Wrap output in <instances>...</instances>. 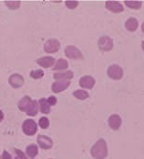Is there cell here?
Masks as SVG:
<instances>
[{"label":"cell","mask_w":144,"mask_h":159,"mask_svg":"<svg viewBox=\"0 0 144 159\" xmlns=\"http://www.w3.org/2000/svg\"><path fill=\"white\" fill-rule=\"evenodd\" d=\"M22 129L26 136H34L38 132V124L33 119H26L23 123Z\"/></svg>","instance_id":"cell-3"},{"label":"cell","mask_w":144,"mask_h":159,"mask_svg":"<svg viewBox=\"0 0 144 159\" xmlns=\"http://www.w3.org/2000/svg\"><path fill=\"white\" fill-rule=\"evenodd\" d=\"M38 107H39V111L43 114H49L51 112V106L47 102V98H41L38 99Z\"/></svg>","instance_id":"cell-18"},{"label":"cell","mask_w":144,"mask_h":159,"mask_svg":"<svg viewBox=\"0 0 144 159\" xmlns=\"http://www.w3.org/2000/svg\"><path fill=\"white\" fill-rule=\"evenodd\" d=\"M5 5L11 11L18 10L21 7V1L19 0H6Z\"/></svg>","instance_id":"cell-23"},{"label":"cell","mask_w":144,"mask_h":159,"mask_svg":"<svg viewBox=\"0 0 144 159\" xmlns=\"http://www.w3.org/2000/svg\"><path fill=\"white\" fill-rule=\"evenodd\" d=\"M91 155L94 159H105L108 156V145L104 139H99L91 148Z\"/></svg>","instance_id":"cell-1"},{"label":"cell","mask_w":144,"mask_h":159,"mask_svg":"<svg viewBox=\"0 0 144 159\" xmlns=\"http://www.w3.org/2000/svg\"><path fill=\"white\" fill-rule=\"evenodd\" d=\"M141 48H142V50H143V52H144V40L141 42Z\"/></svg>","instance_id":"cell-32"},{"label":"cell","mask_w":144,"mask_h":159,"mask_svg":"<svg viewBox=\"0 0 144 159\" xmlns=\"http://www.w3.org/2000/svg\"><path fill=\"white\" fill-rule=\"evenodd\" d=\"M65 54L68 59H71V60L83 59V55L82 52L76 46H72V45L66 46L65 49Z\"/></svg>","instance_id":"cell-4"},{"label":"cell","mask_w":144,"mask_h":159,"mask_svg":"<svg viewBox=\"0 0 144 159\" xmlns=\"http://www.w3.org/2000/svg\"><path fill=\"white\" fill-rule=\"evenodd\" d=\"M25 84V78L19 73H14L9 77V84L15 89L22 87Z\"/></svg>","instance_id":"cell-7"},{"label":"cell","mask_w":144,"mask_h":159,"mask_svg":"<svg viewBox=\"0 0 144 159\" xmlns=\"http://www.w3.org/2000/svg\"><path fill=\"white\" fill-rule=\"evenodd\" d=\"M105 8L113 13H121L124 11V6L122 5V3H120L119 1H115V0L106 1Z\"/></svg>","instance_id":"cell-10"},{"label":"cell","mask_w":144,"mask_h":159,"mask_svg":"<svg viewBox=\"0 0 144 159\" xmlns=\"http://www.w3.org/2000/svg\"><path fill=\"white\" fill-rule=\"evenodd\" d=\"M68 62L66 61V60H65V59H63V58H60V59H58L56 62H55V64H54V66H52V70L54 71V72H59V71H65V70H66L67 68H68Z\"/></svg>","instance_id":"cell-16"},{"label":"cell","mask_w":144,"mask_h":159,"mask_svg":"<svg viewBox=\"0 0 144 159\" xmlns=\"http://www.w3.org/2000/svg\"><path fill=\"white\" fill-rule=\"evenodd\" d=\"M141 31L144 33V22L142 23V25H141Z\"/></svg>","instance_id":"cell-31"},{"label":"cell","mask_w":144,"mask_h":159,"mask_svg":"<svg viewBox=\"0 0 144 159\" xmlns=\"http://www.w3.org/2000/svg\"><path fill=\"white\" fill-rule=\"evenodd\" d=\"M0 159H1V155H0Z\"/></svg>","instance_id":"cell-33"},{"label":"cell","mask_w":144,"mask_h":159,"mask_svg":"<svg viewBox=\"0 0 144 159\" xmlns=\"http://www.w3.org/2000/svg\"><path fill=\"white\" fill-rule=\"evenodd\" d=\"M108 123H109V126L112 130H118L122 125V118L118 114H112L110 116Z\"/></svg>","instance_id":"cell-14"},{"label":"cell","mask_w":144,"mask_h":159,"mask_svg":"<svg viewBox=\"0 0 144 159\" xmlns=\"http://www.w3.org/2000/svg\"><path fill=\"white\" fill-rule=\"evenodd\" d=\"M70 84H71L70 81H55L52 84V91L55 94L61 93L66 90Z\"/></svg>","instance_id":"cell-11"},{"label":"cell","mask_w":144,"mask_h":159,"mask_svg":"<svg viewBox=\"0 0 144 159\" xmlns=\"http://www.w3.org/2000/svg\"><path fill=\"white\" fill-rule=\"evenodd\" d=\"M47 102L48 104L52 107V106H55L56 103H57V98L54 97V96H50L48 98H47Z\"/></svg>","instance_id":"cell-28"},{"label":"cell","mask_w":144,"mask_h":159,"mask_svg":"<svg viewBox=\"0 0 144 159\" xmlns=\"http://www.w3.org/2000/svg\"><path fill=\"white\" fill-rule=\"evenodd\" d=\"M39 111V107H38V102L37 100H32L29 108L25 111L28 116H36Z\"/></svg>","instance_id":"cell-19"},{"label":"cell","mask_w":144,"mask_h":159,"mask_svg":"<svg viewBox=\"0 0 144 159\" xmlns=\"http://www.w3.org/2000/svg\"><path fill=\"white\" fill-rule=\"evenodd\" d=\"M37 142L38 145L42 149V150H50L53 146V141L52 139L46 136V135H38L37 138Z\"/></svg>","instance_id":"cell-8"},{"label":"cell","mask_w":144,"mask_h":159,"mask_svg":"<svg viewBox=\"0 0 144 159\" xmlns=\"http://www.w3.org/2000/svg\"><path fill=\"white\" fill-rule=\"evenodd\" d=\"M25 153L29 158L34 159L38 154V147L36 144H30L25 149Z\"/></svg>","instance_id":"cell-20"},{"label":"cell","mask_w":144,"mask_h":159,"mask_svg":"<svg viewBox=\"0 0 144 159\" xmlns=\"http://www.w3.org/2000/svg\"><path fill=\"white\" fill-rule=\"evenodd\" d=\"M73 97L79 100H85L89 98V93L85 90H75L73 92Z\"/></svg>","instance_id":"cell-22"},{"label":"cell","mask_w":144,"mask_h":159,"mask_svg":"<svg viewBox=\"0 0 144 159\" xmlns=\"http://www.w3.org/2000/svg\"><path fill=\"white\" fill-rule=\"evenodd\" d=\"M31 102H32V98L30 97H28V96H25V97H23L19 100V102H18V109L21 111L25 112L27 111V109L29 108Z\"/></svg>","instance_id":"cell-15"},{"label":"cell","mask_w":144,"mask_h":159,"mask_svg":"<svg viewBox=\"0 0 144 159\" xmlns=\"http://www.w3.org/2000/svg\"><path fill=\"white\" fill-rule=\"evenodd\" d=\"M38 125L42 129H47L50 126V121H49V119L47 117H45V116L39 118V120H38Z\"/></svg>","instance_id":"cell-25"},{"label":"cell","mask_w":144,"mask_h":159,"mask_svg":"<svg viewBox=\"0 0 144 159\" xmlns=\"http://www.w3.org/2000/svg\"><path fill=\"white\" fill-rule=\"evenodd\" d=\"M124 4L126 7L133 10H139L142 6V2L137 1V0H125Z\"/></svg>","instance_id":"cell-21"},{"label":"cell","mask_w":144,"mask_h":159,"mask_svg":"<svg viewBox=\"0 0 144 159\" xmlns=\"http://www.w3.org/2000/svg\"><path fill=\"white\" fill-rule=\"evenodd\" d=\"M61 44L56 39H50L46 40L43 46V50L46 53H55L60 50Z\"/></svg>","instance_id":"cell-5"},{"label":"cell","mask_w":144,"mask_h":159,"mask_svg":"<svg viewBox=\"0 0 144 159\" xmlns=\"http://www.w3.org/2000/svg\"><path fill=\"white\" fill-rule=\"evenodd\" d=\"M79 84L82 88L83 89H87V90H91L94 88L95 84H96V80L93 76L91 75H85L83 77H82L79 81Z\"/></svg>","instance_id":"cell-9"},{"label":"cell","mask_w":144,"mask_h":159,"mask_svg":"<svg viewBox=\"0 0 144 159\" xmlns=\"http://www.w3.org/2000/svg\"><path fill=\"white\" fill-rule=\"evenodd\" d=\"M1 159H14V157H12L11 154L8 151H3L2 155H1Z\"/></svg>","instance_id":"cell-29"},{"label":"cell","mask_w":144,"mask_h":159,"mask_svg":"<svg viewBox=\"0 0 144 159\" xmlns=\"http://www.w3.org/2000/svg\"><path fill=\"white\" fill-rule=\"evenodd\" d=\"M3 119H4V113L1 110H0V123L3 121Z\"/></svg>","instance_id":"cell-30"},{"label":"cell","mask_w":144,"mask_h":159,"mask_svg":"<svg viewBox=\"0 0 144 159\" xmlns=\"http://www.w3.org/2000/svg\"><path fill=\"white\" fill-rule=\"evenodd\" d=\"M65 3L66 8L69 10H74L79 5V1H77V0H66Z\"/></svg>","instance_id":"cell-27"},{"label":"cell","mask_w":144,"mask_h":159,"mask_svg":"<svg viewBox=\"0 0 144 159\" xmlns=\"http://www.w3.org/2000/svg\"><path fill=\"white\" fill-rule=\"evenodd\" d=\"M29 75L34 80H39V79L43 78L44 70H42V69H35V70H32Z\"/></svg>","instance_id":"cell-24"},{"label":"cell","mask_w":144,"mask_h":159,"mask_svg":"<svg viewBox=\"0 0 144 159\" xmlns=\"http://www.w3.org/2000/svg\"><path fill=\"white\" fill-rule=\"evenodd\" d=\"M98 48L102 52H110L113 49V40L108 36L100 37L97 42Z\"/></svg>","instance_id":"cell-6"},{"label":"cell","mask_w":144,"mask_h":159,"mask_svg":"<svg viewBox=\"0 0 144 159\" xmlns=\"http://www.w3.org/2000/svg\"><path fill=\"white\" fill-rule=\"evenodd\" d=\"M14 159H27V155L20 149H14Z\"/></svg>","instance_id":"cell-26"},{"label":"cell","mask_w":144,"mask_h":159,"mask_svg":"<svg viewBox=\"0 0 144 159\" xmlns=\"http://www.w3.org/2000/svg\"><path fill=\"white\" fill-rule=\"evenodd\" d=\"M74 77V73L72 70H65L53 73V79L55 81H71Z\"/></svg>","instance_id":"cell-12"},{"label":"cell","mask_w":144,"mask_h":159,"mask_svg":"<svg viewBox=\"0 0 144 159\" xmlns=\"http://www.w3.org/2000/svg\"><path fill=\"white\" fill-rule=\"evenodd\" d=\"M55 59L52 57V56H43V57H40L38 59H37L36 63L41 66L42 68H49V67H52L54 66L55 64Z\"/></svg>","instance_id":"cell-13"},{"label":"cell","mask_w":144,"mask_h":159,"mask_svg":"<svg viewBox=\"0 0 144 159\" xmlns=\"http://www.w3.org/2000/svg\"><path fill=\"white\" fill-rule=\"evenodd\" d=\"M124 26H125V29L129 32H135L137 27H138V21L134 18V17H131L129 19H127L124 23Z\"/></svg>","instance_id":"cell-17"},{"label":"cell","mask_w":144,"mask_h":159,"mask_svg":"<svg viewBox=\"0 0 144 159\" xmlns=\"http://www.w3.org/2000/svg\"><path fill=\"white\" fill-rule=\"evenodd\" d=\"M107 74L109 78L114 81H120V80L124 77V69L119 66V65H111L109 66L107 70Z\"/></svg>","instance_id":"cell-2"}]
</instances>
